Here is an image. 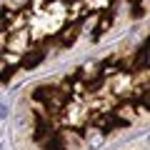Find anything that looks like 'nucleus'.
<instances>
[{
    "label": "nucleus",
    "mask_w": 150,
    "mask_h": 150,
    "mask_svg": "<svg viewBox=\"0 0 150 150\" xmlns=\"http://www.w3.org/2000/svg\"><path fill=\"white\" fill-rule=\"evenodd\" d=\"M0 150H3V148H0Z\"/></svg>",
    "instance_id": "1"
}]
</instances>
